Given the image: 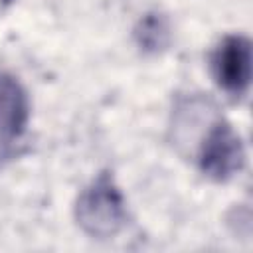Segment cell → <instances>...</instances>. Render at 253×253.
Segmentation results:
<instances>
[{
	"label": "cell",
	"mask_w": 253,
	"mask_h": 253,
	"mask_svg": "<svg viewBox=\"0 0 253 253\" xmlns=\"http://www.w3.org/2000/svg\"><path fill=\"white\" fill-rule=\"evenodd\" d=\"M10 4H12V0H0V14H2Z\"/></svg>",
	"instance_id": "obj_6"
},
{
	"label": "cell",
	"mask_w": 253,
	"mask_h": 253,
	"mask_svg": "<svg viewBox=\"0 0 253 253\" xmlns=\"http://www.w3.org/2000/svg\"><path fill=\"white\" fill-rule=\"evenodd\" d=\"M245 150L239 134L225 121H215L200 144V170L211 180H227L243 168Z\"/></svg>",
	"instance_id": "obj_2"
},
{
	"label": "cell",
	"mask_w": 253,
	"mask_h": 253,
	"mask_svg": "<svg viewBox=\"0 0 253 253\" xmlns=\"http://www.w3.org/2000/svg\"><path fill=\"white\" fill-rule=\"evenodd\" d=\"M172 40V28L164 14L160 12H148L144 14L136 28H134V42L140 47V51L156 55L164 51L170 45Z\"/></svg>",
	"instance_id": "obj_5"
},
{
	"label": "cell",
	"mask_w": 253,
	"mask_h": 253,
	"mask_svg": "<svg viewBox=\"0 0 253 253\" xmlns=\"http://www.w3.org/2000/svg\"><path fill=\"white\" fill-rule=\"evenodd\" d=\"M211 73L217 85L233 97L247 93L251 79V42L241 34L225 36L211 53Z\"/></svg>",
	"instance_id": "obj_3"
},
{
	"label": "cell",
	"mask_w": 253,
	"mask_h": 253,
	"mask_svg": "<svg viewBox=\"0 0 253 253\" xmlns=\"http://www.w3.org/2000/svg\"><path fill=\"white\" fill-rule=\"evenodd\" d=\"M75 219L87 235L97 239H109L121 231L126 219L125 198L109 174H101L79 194Z\"/></svg>",
	"instance_id": "obj_1"
},
{
	"label": "cell",
	"mask_w": 253,
	"mask_h": 253,
	"mask_svg": "<svg viewBox=\"0 0 253 253\" xmlns=\"http://www.w3.org/2000/svg\"><path fill=\"white\" fill-rule=\"evenodd\" d=\"M30 119V101L22 83L6 71H0V138H18Z\"/></svg>",
	"instance_id": "obj_4"
}]
</instances>
